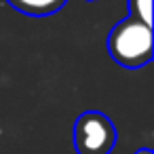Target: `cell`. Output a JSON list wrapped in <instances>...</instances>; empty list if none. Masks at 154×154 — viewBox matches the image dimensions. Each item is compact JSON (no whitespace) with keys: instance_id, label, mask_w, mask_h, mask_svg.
I'll use <instances>...</instances> for the list:
<instances>
[{"instance_id":"cell-1","label":"cell","mask_w":154,"mask_h":154,"mask_svg":"<svg viewBox=\"0 0 154 154\" xmlns=\"http://www.w3.org/2000/svg\"><path fill=\"white\" fill-rule=\"evenodd\" d=\"M108 51L118 66H146L152 59V26H146L135 17L118 21L108 36Z\"/></svg>"},{"instance_id":"cell-2","label":"cell","mask_w":154,"mask_h":154,"mask_svg":"<svg viewBox=\"0 0 154 154\" xmlns=\"http://www.w3.org/2000/svg\"><path fill=\"white\" fill-rule=\"evenodd\" d=\"M116 143L114 122L97 112H82L74 122V148L78 154H110Z\"/></svg>"},{"instance_id":"cell-3","label":"cell","mask_w":154,"mask_h":154,"mask_svg":"<svg viewBox=\"0 0 154 154\" xmlns=\"http://www.w3.org/2000/svg\"><path fill=\"white\" fill-rule=\"evenodd\" d=\"M7 2L13 9H17L19 13H23V15L45 17V15L57 13L66 5V0H7Z\"/></svg>"},{"instance_id":"cell-4","label":"cell","mask_w":154,"mask_h":154,"mask_svg":"<svg viewBox=\"0 0 154 154\" xmlns=\"http://www.w3.org/2000/svg\"><path fill=\"white\" fill-rule=\"evenodd\" d=\"M129 11L137 21L152 26V0H129Z\"/></svg>"},{"instance_id":"cell-5","label":"cell","mask_w":154,"mask_h":154,"mask_svg":"<svg viewBox=\"0 0 154 154\" xmlns=\"http://www.w3.org/2000/svg\"><path fill=\"white\" fill-rule=\"evenodd\" d=\"M135 154H154V152H152L150 148H139V150H137Z\"/></svg>"}]
</instances>
